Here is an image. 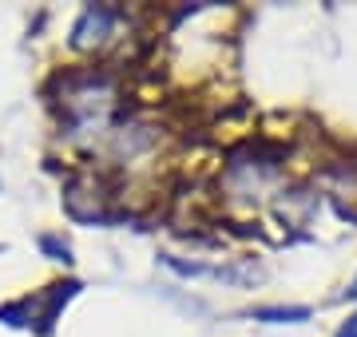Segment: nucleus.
Masks as SVG:
<instances>
[{"instance_id": "nucleus-7", "label": "nucleus", "mask_w": 357, "mask_h": 337, "mask_svg": "<svg viewBox=\"0 0 357 337\" xmlns=\"http://www.w3.org/2000/svg\"><path fill=\"white\" fill-rule=\"evenodd\" d=\"M342 301H357V278L349 285H345V294H342Z\"/></svg>"}, {"instance_id": "nucleus-5", "label": "nucleus", "mask_w": 357, "mask_h": 337, "mask_svg": "<svg viewBox=\"0 0 357 337\" xmlns=\"http://www.w3.org/2000/svg\"><path fill=\"white\" fill-rule=\"evenodd\" d=\"M0 322H4V325H13V329H24V325L32 322V306H28V298L8 301V306H0Z\"/></svg>"}, {"instance_id": "nucleus-2", "label": "nucleus", "mask_w": 357, "mask_h": 337, "mask_svg": "<svg viewBox=\"0 0 357 337\" xmlns=\"http://www.w3.org/2000/svg\"><path fill=\"white\" fill-rule=\"evenodd\" d=\"M119 20H128V8H119V4H88L79 13L76 28H72V48H96V44H103Z\"/></svg>"}, {"instance_id": "nucleus-3", "label": "nucleus", "mask_w": 357, "mask_h": 337, "mask_svg": "<svg viewBox=\"0 0 357 337\" xmlns=\"http://www.w3.org/2000/svg\"><path fill=\"white\" fill-rule=\"evenodd\" d=\"M246 318L266 325H298V322H310L314 310L310 306H255V310H246Z\"/></svg>"}, {"instance_id": "nucleus-4", "label": "nucleus", "mask_w": 357, "mask_h": 337, "mask_svg": "<svg viewBox=\"0 0 357 337\" xmlns=\"http://www.w3.org/2000/svg\"><path fill=\"white\" fill-rule=\"evenodd\" d=\"M36 246L44 250V254H48L52 262H60V266H72V262H76V258H72V246H68L64 234H40Z\"/></svg>"}, {"instance_id": "nucleus-1", "label": "nucleus", "mask_w": 357, "mask_h": 337, "mask_svg": "<svg viewBox=\"0 0 357 337\" xmlns=\"http://www.w3.org/2000/svg\"><path fill=\"white\" fill-rule=\"evenodd\" d=\"M76 294H79L76 278H68V282H52L48 290L28 294V306H32V322H28V329H36V337H52L56 334V318H60V310H64Z\"/></svg>"}, {"instance_id": "nucleus-6", "label": "nucleus", "mask_w": 357, "mask_h": 337, "mask_svg": "<svg viewBox=\"0 0 357 337\" xmlns=\"http://www.w3.org/2000/svg\"><path fill=\"white\" fill-rule=\"evenodd\" d=\"M333 337H357V313H354V318H349V322H345V325H342V329H337Z\"/></svg>"}]
</instances>
